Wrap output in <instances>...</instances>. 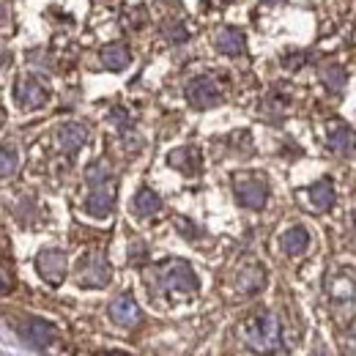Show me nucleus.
<instances>
[{
    "label": "nucleus",
    "instance_id": "nucleus-1",
    "mask_svg": "<svg viewBox=\"0 0 356 356\" xmlns=\"http://www.w3.org/2000/svg\"><path fill=\"white\" fill-rule=\"evenodd\" d=\"M241 337L255 354H274L282 348V326L277 315L268 310H261L252 318H247L241 326Z\"/></svg>",
    "mask_w": 356,
    "mask_h": 356
},
{
    "label": "nucleus",
    "instance_id": "nucleus-2",
    "mask_svg": "<svg viewBox=\"0 0 356 356\" xmlns=\"http://www.w3.org/2000/svg\"><path fill=\"white\" fill-rule=\"evenodd\" d=\"M154 285L168 296H192L197 293V274L186 261H165L154 268Z\"/></svg>",
    "mask_w": 356,
    "mask_h": 356
},
{
    "label": "nucleus",
    "instance_id": "nucleus-3",
    "mask_svg": "<svg viewBox=\"0 0 356 356\" xmlns=\"http://www.w3.org/2000/svg\"><path fill=\"white\" fill-rule=\"evenodd\" d=\"M88 181L93 189H90L88 200H86V211L90 217L104 220L115 206V184L110 178V170L102 162H93L88 168Z\"/></svg>",
    "mask_w": 356,
    "mask_h": 356
},
{
    "label": "nucleus",
    "instance_id": "nucleus-4",
    "mask_svg": "<svg viewBox=\"0 0 356 356\" xmlns=\"http://www.w3.org/2000/svg\"><path fill=\"white\" fill-rule=\"evenodd\" d=\"M233 189H236V200L244 209L261 211L268 200V184L266 178L255 176V173H241L233 178Z\"/></svg>",
    "mask_w": 356,
    "mask_h": 356
},
{
    "label": "nucleus",
    "instance_id": "nucleus-5",
    "mask_svg": "<svg viewBox=\"0 0 356 356\" xmlns=\"http://www.w3.org/2000/svg\"><path fill=\"white\" fill-rule=\"evenodd\" d=\"M186 102L195 110H209V107L222 102V86L214 77H195L186 86Z\"/></svg>",
    "mask_w": 356,
    "mask_h": 356
},
{
    "label": "nucleus",
    "instance_id": "nucleus-6",
    "mask_svg": "<svg viewBox=\"0 0 356 356\" xmlns=\"http://www.w3.org/2000/svg\"><path fill=\"white\" fill-rule=\"evenodd\" d=\"M77 282L83 288H104L110 282V264L104 252H88L77 268Z\"/></svg>",
    "mask_w": 356,
    "mask_h": 356
},
{
    "label": "nucleus",
    "instance_id": "nucleus-7",
    "mask_svg": "<svg viewBox=\"0 0 356 356\" xmlns=\"http://www.w3.org/2000/svg\"><path fill=\"white\" fill-rule=\"evenodd\" d=\"M14 99L22 110H39L47 104V88L36 80V77H19L14 86Z\"/></svg>",
    "mask_w": 356,
    "mask_h": 356
},
{
    "label": "nucleus",
    "instance_id": "nucleus-8",
    "mask_svg": "<svg viewBox=\"0 0 356 356\" xmlns=\"http://www.w3.org/2000/svg\"><path fill=\"white\" fill-rule=\"evenodd\" d=\"M36 271L42 274V280L49 285H60L66 277V255L60 250H44L36 255Z\"/></svg>",
    "mask_w": 356,
    "mask_h": 356
},
{
    "label": "nucleus",
    "instance_id": "nucleus-9",
    "mask_svg": "<svg viewBox=\"0 0 356 356\" xmlns=\"http://www.w3.org/2000/svg\"><path fill=\"white\" fill-rule=\"evenodd\" d=\"M326 145L334 154L348 156V154L356 151V132L348 124H343V121H329L326 124Z\"/></svg>",
    "mask_w": 356,
    "mask_h": 356
},
{
    "label": "nucleus",
    "instance_id": "nucleus-10",
    "mask_svg": "<svg viewBox=\"0 0 356 356\" xmlns=\"http://www.w3.org/2000/svg\"><path fill=\"white\" fill-rule=\"evenodd\" d=\"M110 318L118 323V326H124V329H132L140 323V307H137V302H134L129 293H121L118 299H113V305H110Z\"/></svg>",
    "mask_w": 356,
    "mask_h": 356
},
{
    "label": "nucleus",
    "instance_id": "nucleus-11",
    "mask_svg": "<svg viewBox=\"0 0 356 356\" xmlns=\"http://www.w3.org/2000/svg\"><path fill=\"white\" fill-rule=\"evenodd\" d=\"M19 329H22V334H25V340L33 343L36 348H47V346L52 343V337H55L52 323H47V321H42V318H28Z\"/></svg>",
    "mask_w": 356,
    "mask_h": 356
},
{
    "label": "nucleus",
    "instance_id": "nucleus-12",
    "mask_svg": "<svg viewBox=\"0 0 356 356\" xmlns=\"http://www.w3.org/2000/svg\"><path fill=\"white\" fill-rule=\"evenodd\" d=\"M88 140V129L83 127V124H63L58 132H55V143H58V148L60 151H66V154H72V151H77V148H83V143Z\"/></svg>",
    "mask_w": 356,
    "mask_h": 356
},
{
    "label": "nucleus",
    "instance_id": "nucleus-13",
    "mask_svg": "<svg viewBox=\"0 0 356 356\" xmlns=\"http://www.w3.org/2000/svg\"><path fill=\"white\" fill-rule=\"evenodd\" d=\"M214 47L227 55V58H238V55H244V49H247V39H244V33L238 31V28H222L220 33H217V39H214Z\"/></svg>",
    "mask_w": 356,
    "mask_h": 356
},
{
    "label": "nucleus",
    "instance_id": "nucleus-14",
    "mask_svg": "<svg viewBox=\"0 0 356 356\" xmlns=\"http://www.w3.org/2000/svg\"><path fill=\"white\" fill-rule=\"evenodd\" d=\"M168 162L181 170L184 176H197L200 173V151L197 148H192V145H186V148H176L170 156H168Z\"/></svg>",
    "mask_w": 356,
    "mask_h": 356
},
{
    "label": "nucleus",
    "instance_id": "nucleus-15",
    "mask_svg": "<svg viewBox=\"0 0 356 356\" xmlns=\"http://www.w3.org/2000/svg\"><path fill=\"white\" fill-rule=\"evenodd\" d=\"M132 63V52L129 47L121 44V42H113L102 49V66L110 69V72H124L127 66Z\"/></svg>",
    "mask_w": 356,
    "mask_h": 356
},
{
    "label": "nucleus",
    "instance_id": "nucleus-16",
    "mask_svg": "<svg viewBox=\"0 0 356 356\" xmlns=\"http://www.w3.org/2000/svg\"><path fill=\"white\" fill-rule=\"evenodd\" d=\"M307 197H310V203L315 211H329V209L334 206V200H337V195H334V184H332L329 178L312 184L310 189H307Z\"/></svg>",
    "mask_w": 356,
    "mask_h": 356
},
{
    "label": "nucleus",
    "instance_id": "nucleus-17",
    "mask_svg": "<svg viewBox=\"0 0 356 356\" xmlns=\"http://www.w3.org/2000/svg\"><path fill=\"white\" fill-rule=\"evenodd\" d=\"M280 244H282V252H285V255H291V258L305 255V252H307V247H310V233H307L305 227H291V230L280 238Z\"/></svg>",
    "mask_w": 356,
    "mask_h": 356
},
{
    "label": "nucleus",
    "instance_id": "nucleus-18",
    "mask_svg": "<svg viewBox=\"0 0 356 356\" xmlns=\"http://www.w3.org/2000/svg\"><path fill=\"white\" fill-rule=\"evenodd\" d=\"M132 206L137 217H154V214H159V209H162V197H159L154 189H140V192L134 195Z\"/></svg>",
    "mask_w": 356,
    "mask_h": 356
},
{
    "label": "nucleus",
    "instance_id": "nucleus-19",
    "mask_svg": "<svg viewBox=\"0 0 356 356\" xmlns=\"http://www.w3.org/2000/svg\"><path fill=\"white\" fill-rule=\"evenodd\" d=\"M266 285V271L261 266H247L238 274V291L241 293H258Z\"/></svg>",
    "mask_w": 356,
    "mask_h": 356
},
{
    "label": "nucleus",
    "instance_id": "nucleus-20",
    "mask_svg": "<svg viewBox=\"0 0 356 356\" xmlns=\"http://www.w3.org/2000/svg\"><path fill=\"white\" fill-rule=\"evenodd\" d=\"M321 80H323V86H326L329 90L340 93V90L346 88V83H348V74H346V69H343V66L332 63V66H326V69L321 72Z\"/></svg>",
    "mask_w": 356,
    "mask_h": 356
},
{
    "label": "nucleus",
    "instance_id": "nucleus-21",
    "mask_svg": "<svg viewBox=\"0 0 356 356\" xmlns=\"http://www.w3.org/2000/svg\"><path fill=\"white\" fill-rule=\"evenodd\" d=\"M19 168V154L14 145H3L0 148V178H8L17 173Z\"/></svg>",
    "mask_w": 356,
    "mask_h": 356
},
{
    "label": "nucleus",
    "instance_id": "nucleus-22",
    "mask_svg": "<svg viewBox=\"0 0 356 356\" xmlns=\"http://www.w3.org/2000/svg\"><path fill=\"white\" fill-rule=\"evenodd\" d=\"M162 33H165L168 42H176V44L189 39V31H186L184 22H165V25H162Z\"/></svg>",
    "mask_w": 356,
    "mask_h": 356
},
{
    "label": "nucleus",
    "instance_id": "nucleus-23",
    "mask_svg": "<svg viewBox=\"0 0 356 356\" xmlns=\"http://www.w3.org/2000/svg\"><path fill=\"white\" fill-rule=\"evenodd\" d=\"M8 291H11V280H8V277L3 274V268H0V296H6Z\"/></svg>",
    "mask_w": 356,
    "mask_h": 356
},
{
    "label": "nucleus",
    "instance_id": "nucleus-24",
    "mask_svg": "<svg viewBox=\"0 0 356 356\" xmlns=\"http://www.w3.org/2000/svg\"><path fill=\"white\" fill-rule=\"evenodd\" d=\"M107 356H127V354H107Z\"/></svg>",
    "mask_w": 356,
    "mask_h": 356
},
{
    "label": "nucleus",
    "instance_id": "nucleus-25",
    "mask_svg": "<svg viewBox=\"0 0 356 356\" xmlns=\"http://www.w3.org/2000/svg\"><path fill=\"white\" fill-rule=\"evenodd\" d=\"M222 3H233V0H222Z\"/></svg>",
    "mask_w": 356,
    "mask_h": 356
},
{
    "label": "nucleus",
    "instance_id": "nucleus-26",
    "mask_svg": "<svg viewBox=\"0 0 356 356\" xmlns=\"http://www.w3.org/2000/svg\"><path fill=\"white\" fill-rule=\"evenodd\" d=\"M354 225H356V220H354Z\"/></svg>",
    "mask_w": 356,
    "mask_h": 356
}]
</instances>
